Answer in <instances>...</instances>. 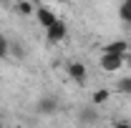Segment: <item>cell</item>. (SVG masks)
Returning <instances> with one entry per match:
<instances>
[{
    "label": "cell",
    "mask_w": 131,
    "mask_h": 128,
    "mask_svg": "<svg viewBox=\"0 0 131 128\" xmlns=\"http://www.w3.org/2000/svg\"><path fill=\"white\" fill-rule=\"evenodd\" d=\"M66 35H68V25H66L61 18L46 28V38H48V43H63Z\"/></svg>",
    "instance_id": "1"
},
{
    "label": "cell",
    "mask_w": 131,
    "mask_h": 128,
    "mask_svg": "<svg viewBox=\"0 0 131 128\" xmlns=\"http://www.w3.org/2000/svg\"><path fill=\"white\" fill-rule=\"evenodd\" d=\"M114 128H131V123H129V121H116Z\"/></svg>",
    "instance_id": "14"
},
{
    "label": "cell",
    "mask_w": 131,
    "mask_h": 128,
    "mask_svg": "<svg viewBox=\"0 0 131 128\" xmlns=\"http://www.w3.org/2000/svg\"><path fill=\"white\" fill-rule=\"evenodd\" d=\"M126 58H129V60H131V53H129V55H126Z\"/></svg>",
    "instance_id": "16"
},
{
    "label": "cell",
    "mask_w": 131,
    "mask_h": 128,
    "mask_svg": "<svg viewBox=\"0 0 131 128\" xmlns=\"http://www.w3.org/2000/svg\"><path fill=\"white\" fill-rule=\"evenodd\" d=\"M66 73H68V78L73 80V83H78V85H86L88 70H86V65H83V63H68Z\"/></svg>",
    "instance_id": "3"
},
{
    "label": "cell",
    "mask_w": 131,
    "mask_h": 128,
    "mask_svg": "<svg viewBox=\"0 0 131 128\" xmlns=\"http://www.w3.org/2000/svg\"><path fill=\"white\" fill-rule=\"evenodd\" d=\"M35 108H38L40 116H53V113L58 111V100H56L53 96H43L40 100H38V106H35Z\"/></svg>",
    "instance_id": "4"
},
{
    "label": "cell",
    "mask_w": 131,
    "mask_h": 128,
    "mask_svg": "<svg viewBox=\"0 0 131 128\" xmlns=\"http://www.w3.org/2000/svg\"><path fill=\"white\" fill-rule=\"evenodd\" d=\"M116 91H118L121 96H131V75L118 78V83H116Z\"/></svg>",
    "instance_id": "8"
},
{
    "label": "cell",
    "mask_w": 131,
    "mask_h": 128,
    "mask_svg": "<svg viewBox=\"0 0 131 128\" xmlns=\"http://www.w3.org/2000/svg\"><path fill=\"white\" fill-rule=\"evenodd\" d=\"M50 3H66V0H50Z\"/></svg>",
    "instance_id": "15"
},
{
    "label": "cell",
    "mask_w": 131,
    "mask_h": 128,
    "mask_svg": "<svg viewBox=\"0 0 131 128\" xmlns=\"http://www.w3.org/2000/svg\"><path fill=\"white\" fill-rule=\"evenodd\" d=\"M78 123L81 126H93V123H98V113L93 108H81L78 111Z\"/></svg>",
    "instance_id": "7"
},
{
    "label": "cell",
    "mask_w": 131,
    "mask_h": 128,
    "mask_svg": "<svg viewBox=\"0 0 131 128\" xmlns=\"http://www.w3.org/2000/svg\"><path fill=\"white\" fill-rule=\"evenodd\" d=\"M10 53H13V58H23V48L20 45H10Z\"/></svg>",
    "instance_id": "13"
},
{
    "label": "cell",
    "mask_w": 131,
    "mask_h": 128,
    "mask_svg": "<svg viewBox=\"0 0 131 128\" xmlns=\"http://www.w3.org/2000/svg\"><path fill=\"white\" fill-rule=\"evenodd\" d=\"M20 13H23V15H33V13H35V8H33L30 3H20Z\"/></svg>",
    "instance_id": "12"
},
{
    "label": "cell",
    "mask_w": 131,
    "mask_h": 128,
    "mask_svg": "<svg viewBox=\"0 0 131 128\" xmlns=\"http://www.w3.org/2000/svg\"><path fill=\"white\" fill-rule=\"evenodd\" d=\"M10 55V43H8V38L5 35H0V60L3 58H8Z\"/></svg>",
    "instance_id": "11"
},
{
    "label": "cell",
    "mask_w": 131,
    "mask_h": 128,
    "mask_svg": "<svg viewBox=\"0 0 131 128\" xmlns=\"http://www.w3.org/2000/svg\"><path fill=\"white\" fill-rule=\"evenodd\" d=\"M118 18H121L124 23H131V0H124V3H121V8H118Z\"/></svg>",
    "instance_id": "9"
},
{
    "label": "cell",
    "mask_w": 131,
    "mask_h": 128,
    "mask_svg": "<svg viewBox=\"0 0 131 128\" xmlns=\"http://www.w3.org/2000/svg\"><path fill=\"white\" fill-rule=\"evenodd\" d=\"M108 98H111V93H108L106 88H98L96 93H93V103H96V106H101V103H106Z\"/></svg>",
    "instance_id": "10"
},
{
    "label": "cell",
    "mask_w": 131,
    "mask_h": 128,
    "mask_svg": "<svg viewBox=\"0 0 131 128\" xmlns=\"http://www.w3.org/2000/svg\"><path fill=\"white\" fill-rule=\"evenodd\" d=\"M35 18H38V23H40L43 28H48L50 23H56V20H58V15H56L50 8H35Z\"/></svg>",
    "instance_id": "6"
},
{
    "label": "cell",
    "mask_w": 131,
    "mask_h": 128,
    "mask_svg": "<svg viewBox=\"0 0 131 128\" xmlns=\"http://www.w3.org/2000/svg\"><path fill=\"white\" fill-rule=\"evenodd\" d=\"M124 55H116V53H103L101 55V68L106 70V73H116V70H121L124 68Z\"/></svg>",
    "instance_id": "2"
},
{
    "label": "cell",
    "mask_w": 131,
    "mask_h": 128,
    "mask_svg": "<svg viewBox=\"0 0 131 128\" xmlns=\"http://www.w3.org/2000/svg\"><path fill=\"white\" fill-rule=\"evenodd\" d=\"M103 53H116V55H129L131 53V45L126 43V40H111V43H106V48H103Z\"/></svg>",
    "instance_id": "5"
}]
</instances>
